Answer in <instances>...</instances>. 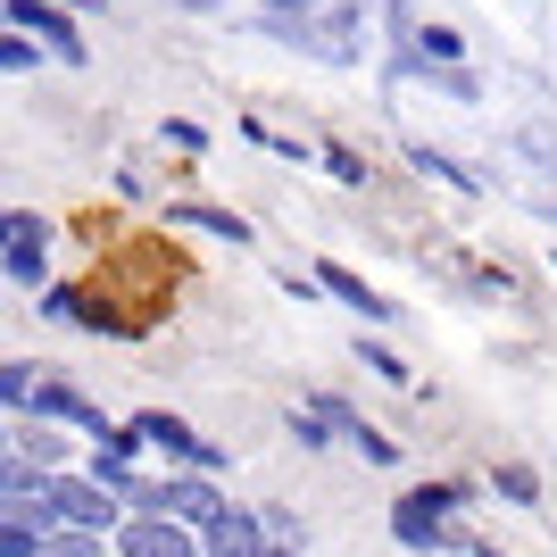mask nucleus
<instances>
[{"label":"nucleus","mask_w":557,"mask_h":557,"mask_svg":"<svg viewBox=\"0 0 557 557\" xmlns=\"http://www.w3.org/2000/svg\"><path fill=\"white\" fill-rule=\"evenodd\" d=\"M449 508H458V491H449V483L399 491V499H392V533H399V549H466V533L449 524Z\"/></svg>","instance_id":"obj_1"},{"label":"nucleus","mask_w":557,"mask_h":557,"mask_svg":"<svg viewBox=\"0 0 557 557\" xmlns=\"http://www.w3.org/2000/svg\"><path fill=\"white\" fill-rule=\"evenodd\" d=\"M134 508H141V516H166V524H184V533H191V524L209 533L216 516H225V499H216L209 474H159V483L134 491Z\"/></svg>","instance_id":"obj_2"},{"label":"nucleus","mask_w":557,"mask_h":557,"mask_svg":"<svg viewBox=\"0 0 557 557\" xmlns=\"http://www.w3.org/2000/svg\"><path fill=\"white\" fill-rule=\"evenodd\" d=\"M134 433H141V449H166V458H175V466H191V474H216V466H225V449H216V442H200V433H191L184 417H166V408H141V417H134Z\"/></svg>","instance_id":"obj_3"},{"label":"nucleus","mask_w":557,"mask_h":557,"mask_svg":"<svg viewBox=\"0 0 557 557\" xmlns=\"http://www.w3.org/2000/svg\"><path fill=\"white\" fill-rule=\"evenodd\" d=\"M50 524H67V533H109L116 499L92 483V474H50Z\"/></svg>","instance_id":"obj_4"},{"label":"nucleus","mask_w":557,"mask_h":557,"mask_svg":"<svg viewBox=\"0 0 557 557\" xmlns=\"http://www.w3.org/2000/svg\"><path fill=\"white\" fill-rule=\"evenodd\" d=\"M9 17H17V34H34L42 50H59V59H84V34H75L67 9H50V0H9Z\"/></svg>","instance_id":"obj_5"},{"label":"nucleus","mask_w":557,"mask_h":557,"mask_svg":"<svg viewBox=\"0 0 557 557\" xmlns=\"http://www.w3.org/2000/svg\"><path fill=\"white\" fill-rule=\"evenodd\" d=\"M116 541H125V557H200V541L184 524H166V516H134Z\"/></svg>","instance_id":"obj_6"},{"label":"nucleus","mask_w":557,"mask_h":557,"mask_svg":"<svg viewBox=\"0 0 557 557\" xmlns=\"http://www.w3.org/2000/svg\"><path fill=\"white\" fill-rule=\"evenodd\" d=\"M209 557H267V524L250 508H225L209 524Z\"/></svg>","instance_id":"obj_7"},{"label":"nucleus","mask_w":557,"mask_h":557,"mask_svg":"<svg viewBox=\"0 0 557 557\" xmlns=\"http://www.w3.org/2000/svg\"><path fill=\"white\" fill-rule=\"evenodd\" d=\"M42 258H50V233H42V216H17V233H9L0 267H9L17 283H42Z\"/></svg>","instance_id":"obj_8"},{"label":"nucleus","mask_w":557,"mask_h":557,"mask_svg":"<svg viewBox=\"0 0 557 557\" xmlns=\"http://www.w3.org/2000/svg\"><path fill=\"white\" fill-rule=\"evenodd\" d=\"M166 225H191V233H216V242H250V225L233 209H209V200H175L166 209Z\"/></svg>","instance_id":"obj_9"},{"label":"nucleus","mask_w":557,"mask_h":557,"mask_svg":"<svg viewBox=\"0 0 557 557\" xmlns=\"http://www.w3.org/2000/svg\"><path fill=\"white\" fill-rule=\"evenodd\" d=\"M317 283H325L333 300H349L358 317H374V325L392 317V300H383V292H367V275H349V267H333V258H325V275H317Z\"/></svg>","instance_id":"obj_10"},{"label":"nucleus","mask_w":557,"mask_h":557,"mask_svg":"<svg viewBox=\"0 0 557 557\" xmlns=\"http://www.w3.org/2000/svg\"><path fill=\"white\" fill-rule=\"evenodd\" d=\"M17 458H34L42 474H67V442H59L50 424H34V417H25V433H17Z\"/></svg>","instance_id":"obj_11"},{"label":"nucleus","mask_w":557,"mask_h":557,"mask_svg":"<svg viewBox=\"0 0 557 557\" xmlns=\"http://www.w3.org/2000/svg\"><path fill=\"white\" fill-rule=\"evenodd\" d=\"M491 491H499V499H516V508H533V499H541V474H533V466H499V474H491Z\"/></svg>","instance_id":"obj_12"},{"label":"nucleus","mask_w":557,"mask_h":557,"mask_svg":"<svg viewBox=\"0 0 557 557\" xmlns=\"http://www.w3.org/2000/svg\"><path fill=\"white\" fill-rule=\"evenodd\" d=\"M34 374H42V367H25V358H0V408H25V399H34Z\"/></svg>","instance_id":"obj_13"},{"label":"nucleus","mask_w":557,"mask_h":557,"mask_svg":"<svg viewBox=\"0 0 557 557\" xmlns=\"http://www.w3.org/2000/svg\"><path fill=\"white\" fill-rule=\"evenodd\" d=\"M34 59H42V42H34V34H17V25H0V67H9V75H25Z\"/></svg>","instance_id":"obj_14"},{"label":"nucleus","mask_w":557,"mask_h":557,"mask_svg":"<svg viewBox=\"0 0 557 557\" xmlns=\"http://www.w3.org/2000/svg\"><path fill=\"white\" fill-rule=\"evenodd\" d=\"M42 524H9V516H0V557H42Z\"/></svg>","instance_id":"obj_15"},{"label":"nucleus","mask_w":557,"mask_h":557,"mask_svg":"<svg viewBox=\"0 0 557 557\" xmlns=\"http://www.w3.org/2000/svg\"><path fill=\"white\" fill-rule=\"evenodd\" d=\"M42 557H100V533H50Z\"/></svg>","instance_id":"obj_16"},{"label":"nucleus","mask_w":557,"mask_h":557,"mask_svg":"<svg viewBox=\"0 0 557 557\" xmlns=\"http://www.w3.org/2000/svg\"><path fill=\"white\" fill-rule=\"evenodd\" d=\"M325 166H333V175H342V184H367V159H358V150H342V141H333V150H325Z\"/></svg>","instance_id":"obj_17"},{"label":"nucleus","mask_w":557,"mask_h":557,"mask_svg":"<svg viewBox=\"0 0 557 557\" xmlns=\"http://www.w3.org/2000/svg\"><path fill=\"white\" fill-rule=\"evenodd\" d=\"M367 374H383V383H417V374H408V367H399V358H392V349H367Z\"/></svg>","instance_id":"obj_18"},{"label":"nucleus","mask_w":557,"mask_h":557,"mask_svg":"<svg viewBox=\"0 0 557 557\" xmlns=\"http://www.w3.org/2000/svg\"><path fill=\"white\" fill-rule=\"evenodd\" d=\"M9 233H17V216H9V209H0V250H9Z\"/></svg>","instance_id":"obj_19"},{"label":"nucleus","mask_w":557,"mask_h":557,"mask_svg":"<svg viewBox=\"0 0 557 557\" xmlns=\"http://www.w3.org/2000/svg\"><path fill=\"white\" fill-rule=\"evenodd\" d=\"M267 557H300V549H292V541H267Z\"/></svg>","instance_id":"obj_20"},{"label":"nucleus","mask_w":557,"mask_h":557,"mask_svg":"<svg viewBox=\"0 0 557 557\" xmlns=\"http://www.w3.org/2000/svg\"><path fill=\"white\" fill-rule=\"evenodd\" d=\"M0 449H9V433H0Z\"/></svg>","instance_id":"obj_21"},{"label":"nucleus","mask_w":557,"mask_h":557,"mask_svg":"<svg viewBox=\"0 0 557 557\" xmlns=\"http://www.w3.org/2000/svg\"><path fill=\"white\" fill-rule=\"evenodd\" d=\"M0 17H9V9H0Z\"/></svg>","instance_id":"obj_22"}]
</instances>
